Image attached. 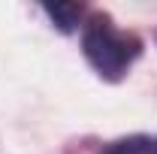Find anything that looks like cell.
Instances as JSON below:
<instances>
[{"label": "cell", "mask_w": 157, "mask_h": 154, "mask_svg": "<svg viewBox=\"0 0 157 154\" xmlns=\"http://www.w3.org/2000/svg\"><path fill=\"white\" fill-rule=\"evenodd\" d=\"M82 52L106 82H118L139 60L142 39L130 30L115 27V21L106 12H94L82 24Z\"/></svg>", "instance_id": "cell-1"}, {"label": "cell", "mask_w": 157, "mask_h": 154, "mask_svg": "<svg viewBox=\"0 0 157 154\" xmlns=\"http://www.w3.org/2000/svg\"><path fill=\"white\" fill-rule=\"evenodd\" d=\"M100 154H157V133H133L106 142Z\"/></svg>", "instance_id": "cell-2"}, {"label": "cell", "mask_w": 157, "mask_h": 154, "mask_svg": "<svg viewBox=\"0 0 157 154\" xmlns=\"http://www.w3.org/2000/svg\"><path fill=\"white\" fill-rule=\"evenodd\" d=\"M42 12L55 21V27L63 30V33H73L82 24V18H85V6L82 3H45Z\"/></svg>", "instance_id": "cell-3"}]
</instances>
